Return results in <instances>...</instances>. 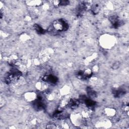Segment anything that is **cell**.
Segmentation results:
<instances>
[{
	"mask_svg": "<svg viewBox=\"0 0 129 129\" xmlns=\"http://www.w3.org/2000/svg\"><path fill=\"white\" fill-rule=\"evenodd\" d=\"M62 90H61V92H60V93H62L63 95H67L68 93V92H69L70 91V89L69 87L68 86H64L63 88H62Z\"/></svg>",
	"mask_w": 129,
	"mask_h": 129,
	"instance_id": "7",
	"label": "cell"
},
{
	"mask_svg": "<svg viewBox=\"0 0 129 129\" xmlns=\"http://www.w3.org/2000/svg\"><path fill=\"white\" fill-rule=\"evenodd\" d=\"M46 128L47 129H57L58 128L57 125L53 123H49L46 125Z\"/></svg>",
	"mask_w": 129,
	"mask_h": 129,
	"instance_id": "9",
	"label": "cell"
},
{
	"mask_svg": "<svg viewBox=\"0 0 129 129\" xmlns=\"http://www.w3.org/2000/svg\"><path fill=\"white\" fill-rule=\"evenodd\" d=\"M24 98L27 101L33 102L38 98V95L34 92H28L24 94Z\"/></svg>",
	"mask_w": 129,
	"mask_h": 129,
	"instance_id": "3",
	"label": "cell"
},
{
	"mask_svg": "<svg viewBox=\"0 0 129 129\" xmlns=\"http://www.w3.org/2000/svg\"><path fill=\"white\" fill-rule=\"evenodd\" d=\"M100 44L104 48L108 49L112 47L115 44V40L112 36L105 35L101 37Z\"/></svg>",
	"mask_w": 129,
	"mask_h": 129,
	"instance_id": "2",
	"label": "cell"
},
{
	"mask_svg": "<svg viewBox=\"0 0 129 129\" xmlns=\"http://www.w3.org/2000/svg\"><path fill=\"white\" fill-rule=\"evenodd\" d=\"M34 29L35 30L36 32L38 33H39V34H43L45 32V30L43 29V27H42L40 25H39V24H35L34 26Z\"/></svg>",
	"mask_w": 129,
	"mask_h": 129,
	"instance_id": "6",
	"label": "cell"
},
{
	"mask_svg": "<svg viewBox=\"0 0 129 129\" xmlns=\"http://www.w3.org/2000/svg\"><path fill=\"white\" fill-rule=\"evenodd\" d=\"M51 26L54 31L57 32L66 31L68 28V23L65 20L62 19L54 21Z\"/></svg>",
	"mask_w": 129,
	"mask_h": 129,
	"instance_id": "1",
	"label": "cell"
},
{
	"mask_svg": "<svg viewBox=\"0 0 129 129\" xmlns=\"http://www.w3.org/2000/svg\"><path fill=\"white\" fill-rule=\"evenodd\" d=\"M69 4V1H60V6H65L68 5Z\"/></svg>",
	"mask_w": 129,
	"mask_h": 129,
	"instance_id": "10",
	"label": "cell"
},
{
	"mask_svg": "<svg viewBox=\"0 0 129 129\" xmlns=\"http://www.w3.org/2000/svg\"><path fill=\"white\" fill-rule=\"evenodd\" d=\"M105 115L110 117H113L116 115V111L114 108H106L104 110Z\"/></svg>",
	"mask_w": 129,
	"mask_h": 129,
	"instance_id": "4",
	"label": "cell"
},
{
	"mask_svg": "<svg viewBox=\"0 0 129 129\" xmlns=\"http://www.w3.org/2000/svg\"><path fill=\"white\" fill-rule=\"evenodd\" d=\"M26 4L30 7H39L43 5L41 1H26Z\"/></svg>",
	"mask_w": 129,
	"mask_h": 129,
	"instance_id": "5",
	"label": "cell"
},
{
	"mask_svg": "<svg viewBox=\"0 0 129 129\" xmlns=\"http://www.w3.org/2000/svg\"><path fill=\"white\" fill-rule=\"evenodd\" d=\"M121 66V63L119 61H116L112 65V69L113 70H117Z\"/></svg>",
	"mask_w": 129,
	"mask_h": 129,
	"instance_id": "8",
	"label": "cell"
}]
</instances>
